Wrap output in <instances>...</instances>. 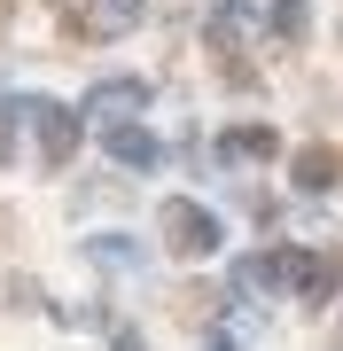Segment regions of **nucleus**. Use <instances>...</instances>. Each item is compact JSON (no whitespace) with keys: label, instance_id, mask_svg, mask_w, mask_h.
<instances>
[{"label":"nucleus","instance_id":"f257e3e1","mask_svg":"<svg viewBox=\"0 0 343 351\" xmlns=\"http://www.w3.org/2000/svg\"><path fill=\"white\" fill-rule=\"evenodd\" d=\"M0 16H8V0H0Z\"/></svg>","mask_w":343,"mask_h":351}]
</instances>
